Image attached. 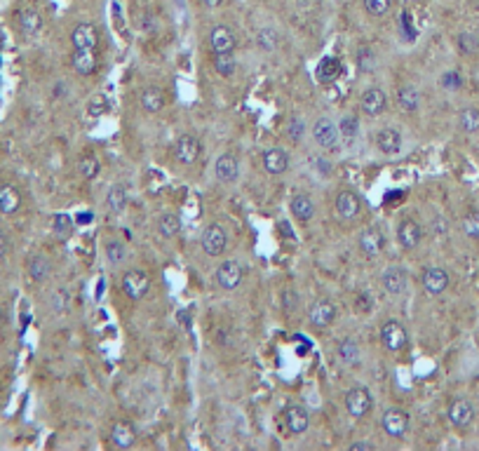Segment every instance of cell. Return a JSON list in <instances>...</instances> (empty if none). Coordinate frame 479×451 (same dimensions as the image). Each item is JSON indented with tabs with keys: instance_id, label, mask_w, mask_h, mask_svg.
<instances>
[{
	"instance_id": "1",
	"label": "cell",
	"mask_w": 479,
	"mask_h": 451,
	"mask_svg": "<svg viewBox=\"0 0 479 451\" xmlns=\"http://www.w3.org/2000/svg\"><path fill=\"white\" fill-rule=\"evenodd\" d=\"M122 292L127 294L129 301H142L151 292V278L144 270L132 268L122 275Z\"/></svg>"
},
{
	"instance_id": "2",
	"label": "cell",
	"mask_w": 479,
	"mask_h": 451,
	"mask_svg": "<svg viewBox=\"0 0 479 451\" xmlns=\"http://www.w3.org/2000/svg\"><path fill=\"white\" fill-rule=\"evenodd\" d=\"M313 139L320 149L331 151L341 142V132H338V125L331 118H318V122L313 125Z\"/></svg>"
},
{
	"instance_id": "3",
	"label": "cell",
	"mask_w": 479,
	"mask_h": 451,
	"mask_svg": "<svg viewBox=\"0 0 479 451\" xmlns=\"http://www.w3.org/2000/svg\"><path fill=\"white\" fill-rule=\"evenodd\" d=\"M374 406V397L364 386H355L345 393V409L352 418H364L367 413L371 411Z\"/></svg>"
},
{
	"instance_id": "4",
	"label": "cell",
	"mask_w": 479,
	"mask_h": 451,
	"mask_svg": "<svg viewBox=\"0 0 479 451\" xmlns=\"http://www.w3.org/2000/svg\"><path fill=\"white\" fill-rule=\"evenodd\" d=\"M381 428H383V433H386L388 438L402 440L404 435H407V430H409V413L404 409H397V406H393V409H388L386 413H383Z\"/></svg>"
},
{
	"instance_id": "5",
	"label": "cell",
	"mask_w": 479,
	"mask_h": 451,
	"mask_svg": "<svg viewBox=\"0 0 479 451\" xmlns=\"http://www.w3.org/2000/svg\"><path fill=\"white\" fill-rule=\"evenodd\" d=\"M202 249L207 256H221L228 249V233L224 226L219 224H209L202 231Z\"/></svg>"
},
{
	"instance_id": "6",
	"label": "cell",
	"mask_w": 479,
	"mask_h": 451,
	"mask_svg": "<svg viewBox=\"0 0 479 451\" xmlns=\"http://www.w3.org/2000/svg\"><path fill=\"white\" fill-rule=\"evenodd\" d=\"M209 45L214 50V55H233L238 47V38H235L233 28L226 24H219L212 28L209 33Z\"/></svg>"
},
{
	"instance_id": "7",
	"label": "cell",
	"mask_w": 479,
	"mask_h": 451,
	"mask_svg": "<svg viewBox=\"0 0 479 451\" xmlns=\"http://www.w3.org/2000/svg\"><path fill=\"white\" fill-rule=\"evenodd\" d=\"M202 153V144L200 139L193 135H183L176 139L174 144V158L181 162V165H193V162L200 158Z\"/></svg>"
},
{
	"instance_id": "8",
	"label": "cell",
	"mask_w": 479,
	"mask_h": 451,
	"mask_svg": "<svg viewBox=\"0 0 479 451\" xmlns=\"http://www.w3.org/2000/svg\"><path fill=\"white\" fill-rule=\"evenodd\" d=\"M214 280H217V285L226 292L238 290L242 285V266L238 261H224L217 268V273H214Z\"/></svg>"
},
{
	"instance_id": "9",
	"label": "cell",
	"mask_w": 479,
	"mask_h": 451,
	"mask_svg": "<svg viewBox=\"0 0 479 451\" xmlns=\"http://www.w3.org/2000/svg\"><path fill=\"white\" fill-rule=\"evenodd\" d=\"M381 341L390 353H397L407 346V329L402 327V322L397 320H388L381 327Z\"/></svg>"
},
{
	"instance_id": "10",
	"label": "cell",
	"mask_w": 479,
	"mask_h": 451,
	"mask_svg": "<svg viewBox=\"0 0 479 451\" xmlns=\"http://www.w3.org/2000/svg\"><path fill=\"white\" fill-rule=\"evenodd\" d=\"M421 285H423L425 294H430V297H439V294H444L446 287H449V273L444 268H439V266H432V268L423 270Z\"/></svg>"
},
{
	"instance_id": "11",
	"label": "cell",
	"mask_w": 479,
	"mask_h": 451,
	"mask_svg": "<svg viewBox=\"0 0 479 451\" xmlns=\"http://www.w3.org/2000/svg\"><path fill=\"white\" fill-rule=\"evenodd\" d=\"M362 212V200L352 190H341L336 198V214L341 221H355Z\"/></svg>"
},
{
	"instance_id": "12",
	"label": "cell",
	"mask_w": 479,
	"mask_h": 451,
	"mask_svg": "<svg viewBox=\"0 0 479 451\" xmlns=\"http://www.w3.org/2000/svg\"><path fill=\"white\" fill-rule=\"evenodd\" d=\"M475 421V404L466 400V397H458L454 400L451 406H449V423L454 428H468Z\"/></svg>"
},
{
	"instance_id": "13",
	"label": "cell",
	"mask_w": 479,
	"mask_h": 451,
	"mask_svg": "<svg viewBox=\"0 0 479 451\" xmlns=\"http://www.w3.org/2000/svg\"><path fill=\"white\" fill-rule=\"evenodd\" d=\"M357 245H359V251H362V254H364L367 258H374V256H379L381 251H383V245H386V238H383L381 228L371 226V228H364V231L359 233Z\"/></svg>"
},
{
	"instance_id": "14",
	"label": "cell",
	"mask_w": 479,
	"mask_h": 451,
	"mask_svg": "<svg viewBox=\"0 0 479 451\" xmlns=\"http://www.w3.org/2000/svg\"><path fill=\"white\" fill-rule=\"evenodd\" d=\"M71 42H73V50H97V45H99L97 26L87 24V21L78 24L71 33Z\"/></svg>"
},
{
	"instance_id": "15",
	"label": "cell",
	"mask_w": 479,
	"mask_h": 451,
	"mask_svg": "<svg viewBox=\"0 0 479 451\" xmlns=\"http://www.w3.org/2000/svg\"><path fill=\"white\" fill-rule=\"evenodd\" d=\"M214 174L221 183H233L238 181L240 176V160L235 158L233 153H224L219 155L217 162H214Z\"/></svg>"
},
{
	"instance_id": "16",
	"label": "cell",
	"mask_w": 479,
	"mask_h": 451,
	"mask_svg": "<svg viewBox=\"0 0 479 451\" xmlns=\"http://www.w3.org/2000/svg\"><path fill=\"white\" fill-rule=\"evenodd\" d=\"M284 423L292 435H304L308 426H311V413H308L304 404H292L284 411Z\"/></svg>"
},
{
	"instance_id": "17",
	"label": "cell",
	"mask_w": 479,
	"mask_h": 451,
	"mask_svg": "<svg viewBox=\"0 0 479 451\" xmlns=\"http://www.w3.org/2000/svg\"><path fill=\"white\" fill-rule=\"evenodd\" d=\"M381 285H383V290L390 294V297H400V294L407 290L409 278H407V273L400 268V266H390V268L383 270Z\"/></svg>"
},
{
	"instance_id": "18",
	"label": "cell",
	"mask_w": 479,
	"mask_h": 451,
	"mask_svg": "<svg viewBox=\"0 0 479 451\" xmlns=\"http://www.w3.org/2000/svg\"><path fill=\"white\" fill-rule=\"evenodd\" d=\"M338 310L331 301H315L311 308H308V320L315 327H329L331 322L336 320Z\"/></svg>"
},
{
	"instance_id": "19",
	"label": "cell",
	"mask_w": 479,
	"mask_h": 451,
	"mask_svg": "<svg viewBox=\"0 0 479 451\" xmlns=\"http://www.w3.org/2000/svg\"><path fill=\"white\" fill-rule=\"evenodd\" d=\"M423 240V231L421 226L416 224L414 219H404L400 226H397V242L404 249H416Z\"/></svg>"
},
{
	"instance_id": "20",
	"label": "cell",
	"mask_w": 479,
	"mask_h": 451,
	"mask_svg": "<svg viewBox=\"0 0 479 451\" xmlns=\"http://www.w3.org/2000/svg\"><path fill=\"white\" fill-rule=\"evenodd\" d=\"M263 169L272 176L284 174L287 169H289V155H287L284 149H277V146L263 151Z\"/></svg>"
},
{
	"instance_id": "21",
	"label": "cell",
	"mask_w": 479,
	"mask_h": 451,
	"mask_svg": "<svg viewBox=\"0 0 479 451\" xmlns=\"http://www.w3.org/2000/svg\"><path fill=\"white\" fill-rule=\"evenodd\" d=\"M71 64H73V71H76L78 76H92L99 66L97 50H76L71 57Z\"/></svg>"
},
{
	"instance_id": "22",
	"label": "cell",
	"mask_w": 479,
	"mask_h": 451,
	"mask_svg": "<svg viewBox=\"0 0 479 451\" xmlns=\"http://www.w3.org/2000/svg\"><path fill=\"white\" fill-rule=\"evenodd\" d=\"M376 146H379L381 153L386 155H397L402 151V135L397 127H383L376 135Z\"/></svg>"
},
{
	"instance_id": "23",
	"label": "cell",
	"mask_w": 479,
	"mask_h": 451,
	"mask_svg": "<svg viewBox=\"0 0 479 451\" xmlns=\"http://www.w3.org/2000/svg\"><path fill=\"white\" fill-rule=\"evenodd\" d=\"M110 442L120 449H129L137 445V433L134 426L127 423V421H115L113 428H110Z\"/></svg>"
},
{
	"instance_id": "24",
	"label": "cell",
	"mask_w": 479,
	"mask_h": 451,
	"mask_svg": "<svg viewBox=\"0 0 479 451\" xmlns=\"http://www.w3.org/2000/svg\"><path fill=\"white\" fill-rule=\"evenodd\" d=\"M19 210H21L19 188L12 186V183H3V186H0V214L12 217V214H17Z\"/></svg>"
},
{
	"instance_id": "25",
	"label": "cell",
	"mask_w": 479,
	"mask_h": 451,
	"mask_svg": "<svg viewBox=\"0 0 479 451\" xmlns=\"http://www.w3.org/2000/svg\"><path fill=\"white\" fill-rule=\"evenodd\" d=\"M386 92L381 90V87H369L364 94H362V110L367 115H381L383 110H386Z\"/></svg>"
},
{
	"instance_id": "26",
	"label": "cell",
	"mask_w": 479,
	"mask_h": 451,
	"mask_svg": "<svg viewBox=\"0 0 479 451\" xmlns=\"http://www.w3.org/2000/svg\"><path fill=\"white\" fill-rule=\"evenodd\" d=\"M139 101H142V108L149 110V113H160V110L165 108L167 97L160 87H146V90H142V94H139Z\"/></svg>"
},
{
	"instance_id": "27",
	"label": "cell",
	"mask_w": 479,
	"mask_h": 451,
	"mask_svg": "<svg viewBox=\"0 0 479 451\" xmlns=\"http://www.w3.org/2000/svg\"><path fill=\"white\" fill-rule=\"evenodd\" d=\"M397 106H400L404 113H416L418 106H421V94H418L416 87L402 85L400 90H397Z\"/></svg>"
},
{
	"instance_id": "28",
	"label": "cell",
	"mask_w": 479,
	"mask_h": 451,
	"mask_svg": "<svg viewBox=\"0 0 479 451\" xmlns=\"http://www.w3.org/2000/svg\"><path fill=\"white\" fill-rule=\"evenodd\" d=\"M336 353H338V358H341L343 365L352 367V365H357V362H359V343L352 336L341 338L338 346H336Z\"/></svg>"
},
{
	"instance_id": "29",
	"label": "cell",
	"mask_w": 479,
	"mask_h": 451,
	"mask_svg": "<svg viewBox=\"0 0 479 451\" xmlns=\"http://www.w3.org/2000/svg\"><path fill=\"white\" fill-rule=\"evenodd\" d=\"M292 214L296 217L299 221H311L313 214H315V202L308 198L306 193H299L292 198Z\"/></svg>"
},
{
	"instance_id": "30",
	"label": "cell",
	"mask_w": 479,
	"mask_h": 451,
	"mask_svg": "<svg viewBox=\"0 0 479 451\" xmlns=\"http://www.w3.org/2000/svg\"><path fill=\"white\" fill-rule=\"evenodd\" d=\"M338 132H341V142L343 146H355L357 142V132H359V120L355 115H343L341 122H338Z\"/></svg>"
},
{
	"instance_id": "31",
	"label": "cell",
	"mask_w": 479,
	"mask_h": 451,
	"mask_svg": "<svg viewBox=\"0 0 479 451\" xmlns=\"http://www.w3.org/2000/svg\"><path fill=\"white\" fill-rule=\"evenodd\" d=\"M158 233H160L165 240L176 238V235L181 233V219L176 217V214H172V212L162 214V217L158 219Z\"/></svg>"
},
{
	"instance_id": "32",
	"label": "cell",
	"mask_w": 479,
	"mask_h": 451,
	"mask_svg": "<svg viewBox=\"0 0 479 451\" xmlns=\"http://www.w3.org/2000/svg\"><path fill=\"white\" fill-rule=\"evenodd\" d=\"M50 273H52V263H50L45 256H33L31 261H28V275H31L33 282H45Z\"/></svg>"
},
{
	"instance_id": "33",
	"label": "cell",
	"mask_w": 479,
	"mask_h": 451,
	"mask_svg": "<svg viewBox=\"0 0 479 451\" xmlns=\"http://www.w3.org/2000/svg\"><path fill=\"white\" fill-rule=\"evenodd\" d=\"M127 202H129V193H127V188L125 186H113L108 190V195H106V205H108V210L110 212H115V214H120L125 207H127Z\"/></svg>"
},
{
	"instance_id": "34",
	"label": "cell",
	"mask_w": 479,
	"mask_h": 451,
	"mask_svg": "<svg viewBox=\"0 0 479 451\" xmlns=\"http://www.w3.org/2000/svg\"><path fill=\"white\" fill-rule=\"evenodd\" d=\"M19 28L24 35H35L42 28V17L35 10H24L19 14Z\"/></svg>"
},
{
	"instance_id": "35",
	"label": "cell",
	"mask_w": 479,
	"mask_h": 451,
	"mask_svg": "<svg viewBox=\"0 0 479 451\" xmlns=\"http://www.w3.org/2000/svg\"><path fill=\"white\" fill-rule=\"evenodd\" d=\"M279 42H282V35H279L275 28L270 26H263L259 33H256V45L266 52H275L279 47Z\"/></svg>"
},
{
	"instance_id": "36",
	"label": "cell",
	"mask_w": 479,
	"mask_h": 451,
	"mask_svg": "<svg viewBox=\"0 0 479 451\" xmlns=\"http://www.w3.org/2000/svg\"><path fill=\"white\" fill-rule=\"evenodd\" d=\"M338 73H341V62L334 57H324L318 64V78L322 80V83H331V80H336Z\"/></svg>"
},
{
	"instance_id": "37",
	"label": "cell",
	"mask_w": 479,
	"mask_h": 451,
	"mask_svg": "<svg viewBox=\"0 0 479 451\" xmlns=\"http://www.w3.org/2000/svg\"><path fill=\"white\" fill-rule=\"evenodd\" d=\"M357 69L362 73H374L376 66H379V59H376V52L369 45H359L357 47Z\"/></svg>"
},
{
	"instance_id": "38",
	"label": "cell",
	"mask_w": 479,
	"mask_h": 451,
	"mask_svg": "<svg viewBox=\"0 0 479 451\" xmlns=\"http://www.w3.org/2000/svg\"><path fill=\"white\" fill-rule=\"evenodd\" d=\"M458 127L463 132H468V135H475V132H479V108H475V106L463 108L461 115H458Z\"/></svg>"
},
{
	"instance_id": "39",
	"label": "cell",
	"mask_w": 479,
	"mask_h": 451,
	"mask_svg": "<svg viewBox=\"0 0 479 451\" xmlns=\"http://www.w3.org/2000/svg\"><path fill=\"white\" fill-rule=\"evenodd\" d=\"M78 169H80V174H83L85 179H94V176L99 174L101 165H99V160L94 158L92 153H87V155H83V158L78 160Z\"/></svg>"
},
{
	"instance_id": "40",
	"label": "cell",
	"mask_w": 479,
	"mask_h": 451,
	"mask_svg": "<svg viewBox=\"0 0 479 451\" xmlns=\"http://www.w3.org/2000/svg\"><path fill=\"white\" fill-rule=\"evenodd\" d=\"M456 45H458V50L463 52V55L473 57L479 52V38L475 33H461L458 38H456Z\"/></svg>"
},
{
	"instance_id": "41",
	"label": "cell",
	"mask_w": 479,
	"mask_h": 451,
	"mask_svg": "<svg viewBox=\"0 0 479 451\" xmlns=\"http://www.w3.org/2000/svg\"><path fill=\"white\" fill-rule=\"evenodd\" d=\"M52 231L59 235V238H69L73 233V219L69 214H54L52 217Z\"/></svg>"
},
{
	"instance_id": "42",
	"label": "cell",
	"mask_w": 479,
	"mask_h": 451,
	"mask_svg": "<svg viewBox=\"0 0 479 451\" xmlns=\"http://www.w3.org/2000/svg\"><path fill=\"white\" fill-rule=\"evenodd\" d=\"M214 69H217L219 76H233L235 73V59L233 55H214Z\"/></svg>"
},
{
	"instance_id": "43",
	"label": "cell",
	"mask_w": 479,
	"mask_h": 451,
	"mask_svg": "<svg viewBox=\"0 0 479 451\" xmlns=\"http://www.w3.org/2000/svg\"><path fill=\"white\" fill-rule=\"evenodd\" d=\"M287 135H289V139L294 144H299V142H304V137H306V122L301 120V118H289V122H287Z\"/></svg>"
},
{
	"instance_id": "44",
	"label": "cell",
	"mask_w": 479,
	"mask_h": 451,
	"mask_svg": "<svg viewBox=\"0 0 479 451\" xmlns=\"http://www.w3.org/2000/svg\"><path fill=\"white\" fill-rule=\"evenodd\" d=\"M461 228H463V233H466L468 238L479 240V212H470L468 217L461 221Z\"/></svg>"
},
{
	"instance_id": "45",
	"label": "cell",
	"mask_w": 479,
	"mask_h": 451,
	"mask_svg": "<svg viewBox=\"0 0 479 451\" xmlns=\"http://www.w3.org/2000/svg\"><path fill=\"white\" fill-rule=\"evenodd\" d=\"M106 256H108V261H110V263H122V261H125V256H127V249H125L122 242L110 240L108 245H106Z\"/></svg>"
},
{
	"instance_id": "46",
	"label": "cell",
	"mask_w": 479,
	"mask_h": 451,
	"mask_svg": "<svg viewBox=\"0 0 479 451\" xmlns=\"http://www.w3.org/2000/svg\"><path fill=\"white\" fill-rule=\"evenodd\" d=\"M362 3L371 17H386L390 10V0H362Z\"/></svg>"
},
{
	"instance_id": "47",
	"label": "cell",
	"mask_w": 479,
	"mask_h": 451,
	"mask_svg": "<svg viewBox=\"0 0 479 451\" xmlns=\"http://www.w3.org/2000/svg\"><path fill=\"white\" fill-rule=\"evenodd\" d=\"M463 85V76L458 71H446L444 76H442V87H446V90H458Z\"/></svg>"
},
{
	"instance_id": "48",
	"label": "cell",
	"mask_w": 479,
	"mask_h": 451,
	"mask_svg": "<svg viewBox=\"0 0 479 451\" xmlns=\"http://www.w3.org/2000/svg\"><path fill=\"white\" fill-rule=\"evenodd\" d=\"M66 306H69V294H66L64 290H59L52 297V308L57 310V313H64Z\"/></svg>"
},
{
	"instance_id": "49",
	"label": "cell",
	"mask_w": 479,
	"mask_h": 451,
	"mask_svg": "<svg viewBox=\"0 0 479 451\" xmlns=\"http://www.w3.org/2000/svg\"><path fill=\"white\" fill-rule=\"evenodd\" d=\"M296 301H299V294H296V292H292V290H284V292H282V306H284L287 310H294V306H296Z\"/></svg>"
},
{
	"instance_id": "50",
	"label": "cell",
	"mask_w": 479,
	"mask_h": 451,
	"mask_svg": "<svg viewBox=\"0 0 479 451\" xmlns=\"http://www.w3.org/2000/svg\"><path fill=\"white\" fill-rule=\"evenodd\" d=\"M104 108H106V103H104V99H101V97H97L90 103V113L92 115H101V113H104Z\"/></svg>"
},
{
	"instance_id": "51",
	"label": "cell",
	"mask_w": 479,
	"mask_h": 451,
	"mask_svg": "<svg viewBox=\"0 0 479 451\" xmlns=\"http://www.w3.org/2000/svg\"><path fill=\"white\" fill-rule=\"evenodd\" d=\"M7 254H10V238L0 231V258H5Z\"/></svg>"
},
{
	"instance_id": "52",
	"label": "cell",
	"mask_w": 479,
	"mask_h": 451,
	"mask_svg": "<svg viewBox=\"0 0 479 451\" xmlns=\"http://www.w3.org/2000/svg\"><path fill=\"white\" fill-rule=\"evenodd\" d=\"M350 449H352V451H359V449L371 451V449H374V445H371V442H350Z\"/></svg>"
},
{
	"instance_id": "53",
	"label": "cell",
	"mask_w": 479,
	"mask_h": 451,
	"mask_svg": "<svg viewBox=\"0 0 479 451\" xmlns=\"http://www.w3.org/2000/svg\"><path fill=\"white\" fill-rule=\"evenodd\" d=\"M434 224H437V226H434V231H437V233H444L446 231V221L444 219H437Z\"/></svg>"
},
{
	"instance_id": "54",
	"label": "cell",
	"mask_w": 479,
	"mask_h": 451,
	"mask_svg": "<svg viewBox=\"0 0 479 451\" xmlns=\"http://www.w3.org/2000/svg\"><path fill=\"white\" fill-rule=\"evenodd\" d=\"M221 3H224V0H202L204 7H219Z\"/></svg>"
}]
</instances>
